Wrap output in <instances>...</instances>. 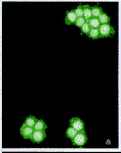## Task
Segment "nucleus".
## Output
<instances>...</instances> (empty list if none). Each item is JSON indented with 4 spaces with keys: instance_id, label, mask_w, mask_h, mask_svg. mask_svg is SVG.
<instances>
[{
    "instance_id": "7",
    "label": "nucleus",
    "mask_w": 121,
    "mask_h": 153,
    "mask_svg": "<svg viewBox=\"0 0 121 153\" xmlns=\"http://www.w3.org/2000/svg\"><path fill=\"white\" fill-rule=\"evenodd\" d=\"M77 19L78 18H77V16H76L75 11H68L66 16V24L70 25V24L76 23Z\"/></svg>"
},
{
    "instance_id": "6",
    "label": "nucleus",
    "mask_w": 121,
    "mask_h": 153,
    "mask_svg": "<svg viewBox=\"0 0 121 153\" xmlns=\"http://www.w3.org/2000/svg\"><path fill=\"white\" fill-rule=\"evenodd\" d=\"M83 18L85 19L86 23L90 21L92 16V10H91V7L88 5H83Z\"/></svg>"
},
{
    "instance_id": "8",
    "label": "nucleus",
    "mask_w": 121,
    "mask_h": 153,
    "mask_svg": "<svg viewBox=\"0 0 121 153\" xmlns=\"http://www.w3.org/2000/svg\"><path fill=\"white\" fill-rule=\"evenodd\" d=\"M47 129V127H46V125L44 124V122L42 120H37V123L35 125V127H34V130L35 131H43V132H45V130Z\"/></svg>"
},
{
    "instance_id": "4",
    "label": "nucleus",
    "mask_w": 121,
    "mask_h": 153,
    "mask_svg": "<svg viewBox=\"0 0 121 153\" xmlns=\"http://www.w3.org/2000/svg\"><path fill=\"white\" fill-rule=\"evenodd\" d=\"M34 131L35 130H34L33 128H30V127H28V126H26L24 124L21 128V135L24 137V139H29V138L31 139Z\"/></svg>"
},
{
    "instance_id": "2",
    "label": "nucleus",
    "mask_w": 121,
    "mask_h": 153,
    "mask_svg": "<svg viewBox=\"0 0 121 153\" xmlns=\"http://www.w3.org/2000/svg\"><path fill=\"white\" fill-rule=\"evenodd\" d=\"M72 141L75 146L82 147V146H84V144L86 143V141H87V137H86V135L83 133V131H81V132H78V134L75 136V138H74Z\"/></svg>"
},
{
    "instance_id": "5",
    "label": "nucleus",
    "mask_w": 121,
    "mask_h": 153,
    "mask_svg": "<svg viewBox=\"0 0 121 153\" xmlns=\"http://www.w3.org/2000/svg\"><path fill=\"white\" fill-rule=\"evenodd\" d=\"M45 136V132H43V131H34L33 135L31 137V140L35 143H40L44 140Z\"/></svg>"
},
{
    "instance_id": "3",
    "label": "nucleus",
    "mask_w": 121,
    "mask_h": 153,
    "mask_svg": "<svg viewBox=\"0 0 121 153\" xmlns=\"http://www.w3.org/2000/svg\"><path fill=\"white\" fill-rule=\"evenodd\" d=\"M70 124H71V128L75 129L78 132H81V131H83V129H84V123L79 117H73L70 120Z\"/></svg>"
},
{
    "instance_id": "16",
    "label": "nucleus",
    "mask_w": 121,
    "mask_h": 153,
    "mask_svg": "<svg viewBox=\"0 0 121 153\" xmlns=\"http://www.w3.org/2000/svg\"><path fill=\"white\" fill-rule=\"evenodd\" d=\"M81 30H82L83 33H85V34H89V32H90L91 28H90L89 24H88V23H85V24L82 26V28H81Z\"/></svg>"
},
{
    "instance_id": "9",
    "label": "nucleus",
    "mask_w": 121,
    "mask_h": 153,
    "mask_svg": "<svg viewBox=\"0 0 121 153\" xmlns=\"http://www.w3.org/2000/svg\"><path fill=\"white\" fill-rule=\"evenodd\" d=\"M36 123H37V120L34 117H29L26 118V120H25V125L28 126V127H30V128H33V129H34V127H35Z\"/></svg>"
},
{
    "instance_id": "14",
    "label": "nucleus",
    "mask_w": 121,
    "mask_h": 153,
    "mask_svg": "<svg viewBox=\"0 0 121 153\" xmlns=\"http://www.w3.org/2000/svg\"><path fill=\"white\" fill-rule=\"evenodd\" d=\"M88 35H89L90 38H92V39L101 38V34H100V31H98V29H91Z\"/></svg>"
},
{
    "instance_id": "11",
    "label": "nucleus",
    "mask_w": 121,
    "mask_h": 153,
    "mask_svg": "<svg viewBox=\"0 0 121 153\" xmlns=\"http://www.w3.org/2000/svg\"><path fill=\"white\" fill-rule=\"evenodd\" d=\"M66 134H67V137L70 138L71 140H73L74 138H75V136L78 134V131H76L75 129H73V128H71V127H70L68 130H67Z\"/></svg>"
},
{
    "instance_id": "13",
    "label": "nucleus",
    "mask_w": 121,
    "mask_h": 153,
    "mask_svg": "<svg viewBox=\"0 0 121 153\" xmlns=\"http://www.w3.org/2000/svg\"><path fill=\"white\" fill-rule=\"evenodd\" d=\"M98 21H100L101 25H106V24H109L110 18L105 13V12H103V13L101 14L100 16H98Z\"/></svg>"
},
{
    "instance_id": "10",
    "label": "nucleus",
    "mask_w": 121,
    "mask_h": 153,
    "mask_svg": "<svg viewBox=\"0 0 121 153\" xmlns=\"http://www.w3.org/2000/svg\"><path fill=\"white\" fill-rule=\"evenodd\" d=\"M88 24H89V26H90L91 29H98L101 27L100 21H98V19H95V18L91 19L90 21L88 22Z\"/></svg>"
},
{
    "instance_id": "1",
    "label": "nucleus",
    "mask_w": 121,
    "mask_h": 153,
    "mask_svg": "<svg viewBox=\"0 0 121 153\" xmlns=\"http://www.w3.org/2000/svg\"><path fill=\"white\" fill-rule=\"evenodd\" d=\"M98 31H100L101 34V38H108V37L115 34V30L110 24L101 25V27L98 28Z\"/></svg>"
},
{
    "instance_id": "12",
    "label": "nucleus",
    "mask_w": 121,
    "mask_h": 153,
    "mask_svg": "<svg viewBox=\"0 0 121 153\" xmlns=\"http://www.w3.org/2000/svg\"><path fill=\"white\" fill-rule=\"evenodd\" d=\"M91 10H92V16L95 19H98V16L103 13L102 8H101L100 6H93L92 8H91Z\"/></svg>"
},
{
    "instance_id": "18",
    "label": "nucleus",
    "mask_w": 121,
    "mask_h": 153,
    "mask_svg": "<svg viewBox=\"0 0 121 153\" xmlns=\"http://www.w3.org/2000/svg\"><path fill=\"white\" fill-rule=\"evenodd\" d=\"M120 52H121V43H120Z\"/></svg>"
},
{
    "instance_id": "17",
    "label": "nucleus",
    "mask_w": 121,
    "mask_h": 153,
    "mask_svg": "<svg viewBox=\"0 0 121 153\" xmlns=\"http://www.w3.org/2000/svg\"><path fill=\"white\" fill-rule=\"evenodd\" d=\"M85 23H86V21H85L84 18H78L75 24H76V26H78V27H80V28H82V26Z\"/></svg>"
},
{
    "instance_id": "15",
    "label": "nucleus",
    "mask_w": 121,
    "mask_h": 153,
    "mask_svg": "<svg viewBox=\"0 0 121 153\" xmlns=\"http://www.w3.org/2000/svg\"><path fill=\"white\" fill-rule=\"evenodd\" d=\"M75 13L77 16V18H83V5H80L76 8Z\"/></svg>"
}]
</instances>
